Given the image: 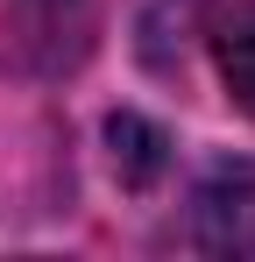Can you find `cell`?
<instances>
[{
  "label": "cell",
  "instance_id": "6da1fadb",
  "mask_svg": "<svg viewBox=\"0 0 255 262\" xmlns=\"http://www.w3.org/2000/svg\"><path fill=\"white\" fill-rule=\"evenodd\" d=\"M192 241L206 255H255V163L213 170L192 199Z\"/></svg>",
  "mask_w": 255,
  "mask_h": 262
},
{
  "label": "cell",
  "instance_id": "7a4b0ae2",
  "mask_svg": "<svg viewBox=\"0 0 255 262\" xmlns=\"http://www.w3.org/2000/svg\"><path fill=\"white\" fill-rule=\"evenodd\" d=\"M213 64H220L227 92H234V106L255 114V0L234 7V14H220V29H213Z\"/></svg>",
  "mask_w": 255,
  "mask_h": 262
}]
</instances>
